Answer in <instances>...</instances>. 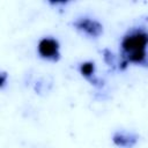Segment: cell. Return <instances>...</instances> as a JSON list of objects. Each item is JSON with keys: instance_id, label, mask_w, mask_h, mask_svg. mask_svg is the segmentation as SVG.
Here are the masks:
<instances>
[{"instance_id": "obj_4", "label": "cell", "mask_w": 148, "mask_h": 148, "mask_svg": "<svg viewBox=\"0 0 148 148\" xmlns=\"http://www.w3.org/2000/svg\"><path fill=\"white\" fill-rule=\"evenodd\" d=\"M113 142L119 147H132L136 142V136L131 133L117 132L113 135Z\"/></svg>"}, {"instance_id": "obj_2", "label": "cell", "mask_w": 148, "mask_h": 148, "mask_svg": "<svg viewBox=\"0 0 148 148\" xmlns=\"http://www.w3.org/2000/svg\"><path fill=\"white\" fill-rule=\"evenodd\" d=\"M38 54L50 61H57L60 58V46L59 42L52 37H44L39 40L37 46Z\"/></svg>"}, {"instance_id": "obj_1", "label": "cell", "mask_w": 148, "mask_h": 148, "mask_svg": "<svg viewBox=\"0 0 148 148\" xmlns=\"http://www.w3.org/2000/svg\"><path fill=\"white\" fill-rule=\"evenodd\" d=\"M124 64L132 62L142 65L147 62V47H148V31L139 28L128 31L120 43Z\"/></svg>"}, {"instance_id": "obj_5", "label": "cell", "mask_w": 148, "mask_h": 148, "mask_svg": "<svg viewBox=\"0 0 148 148\" xmlns=\"http://www.w3.org/2000/svg\"><path fill=\"white\" fill-rule=\"evenodd\" d=\"M80 72L83 76L88 77V79H91L95 74V65L92 61H86V62H82L80 65Z\"/></svg>"}, {"instance_id": "obj_3", "label": "cell", "mask_w": 148, "mask_h": 148, "mask_svg": "<svg viewBox=\"0 0 148 148\" xmlns=\"http://www.w3.org/2000/svg\"><path fill=\"white\" fill-rule=\"evenodd\" d=\"M74 27L79 30H81L83 34H86L89 37H98L103 32V27L99 22L96 20H91L88 17L79 18L74 22Z\"/></svg>"}]
</instances>
